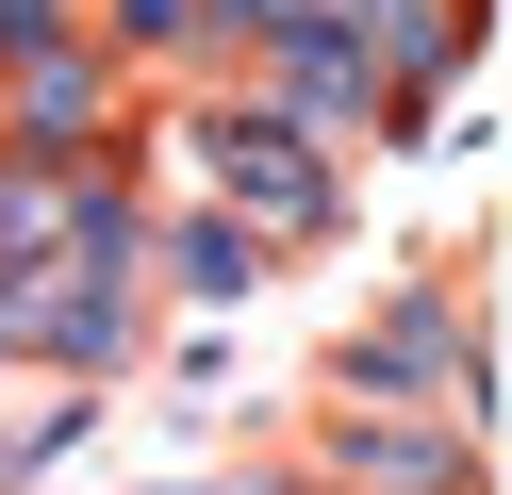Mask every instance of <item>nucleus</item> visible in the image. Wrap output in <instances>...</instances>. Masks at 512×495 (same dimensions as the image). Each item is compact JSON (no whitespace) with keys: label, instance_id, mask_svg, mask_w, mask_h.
I'll return each mask as SVG.
<instances>
[{"label":"nucleus","instance_id":"obj_1","mask_svg":"<svg viewBox=\"0 0 512 495\" xmlns=\"http://www.w3.org/2000/svg\"><path fill=\"white\" fill-rule=\"evenodd\" d=\"M199 182L232 198V231H248V215H265V231L331 215V149H314L298 116H199Z\"/></svg>","mask_w":512,"mask_h":495}]
</instances>
